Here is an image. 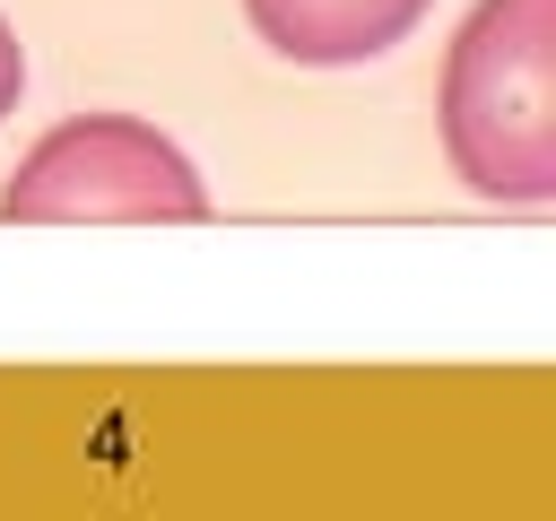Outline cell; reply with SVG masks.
<instances>
[{
	"mask_svg": "<svg viewBox=\"0 0 556 521\" xmlns=\"http://www.w3.org/2000/svg\"><path fill=\"white\" fill-rule=\"evenodd\" d=\"M556 0H478L443 52L434 130L452 174L495 208H547L556 191Z\"/></svg>",
	"mask_w": 556,
	"mask_h": 521,
	"instance_id": "cell-1",
	"label": "cell"
},
{
	"mask_svg": "<svg viewBox=\"0 0 556 521\" xmlns=\"http://www.w3.org/2000/svg\"><path fill=\"white\" fill-rule=\"evenodd\" d=\"M0 217H208L191 156L139 113H78L9 174Z\"/></svg>",
	"mask_w": 556,
	"mask_h": 521,
	"instance_id": "cell-2",
	"label": "cell"
},
{
	"mask_svg": "<svg viewBox=\"0 0 556 521\" xmlns=\"http://www.w3.org/2000/svg\"><path fill=\"white\" fill-rule=\"evenodd\" d=\"M243 17L295 69H356V61L391 52L426 17V0H243Z\"/></svg>",
	"mask_w": 556,
	"mask_h": 521,
	"instance_id": "cell-3",
	"label": "cell"
},
{
	"mask_svg": "<svg viewBox=\"0 0 556 521\" xmlns=\"http://www.w3.org/2000/svg\"><path fill=\"white\" fill-rule=\"evenodd\" d=\"M17 96H26V52H17V35H9V17H0V122H9Z\"/></svg>",
	"mask_w": 556,
	"mask_h": 521,
	"instance_id": "cell-4",
	"label": "cell"
}]
</instances>
